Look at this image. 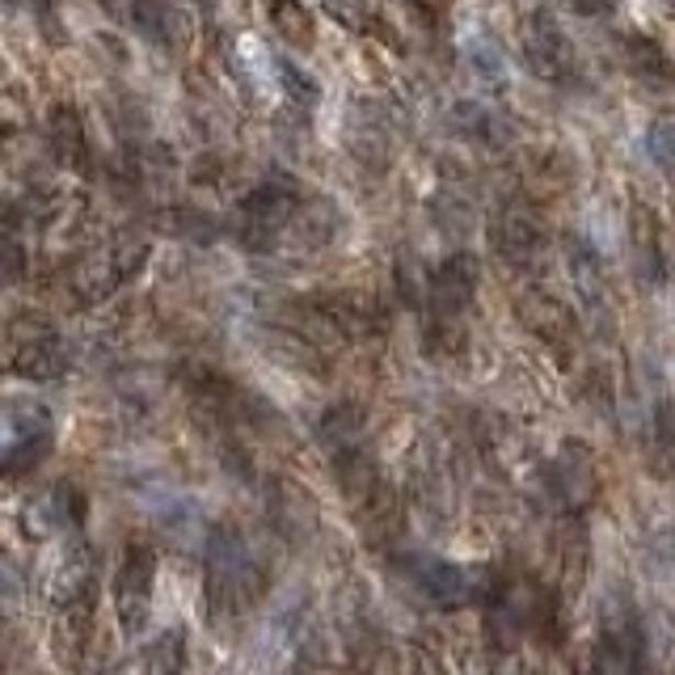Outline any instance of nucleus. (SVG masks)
I'll list each match as a JSON object with an SVG mask.
<instances>
[{
  "label": "nucleus",
  "instance_id": "obj_2",
  "mask_svg": "<svg viewBox=\"0 0 675 675\" xmlns=\"http://www.w3.org/2000/svg\"><path fill=\"white\" fill-rule=\"evenodd\" d=\"M414 578H418V587L431 595L435 604H443V608H457L469 599V574L452 562H439V558H414Z\"/></svg>",
  "mask_w": 675,
  "mask_h": 675
},
{
  "label": "nucleus",
  "instance_id": "obj_4",
  "mask_svg": "<svg viewBox=\"0 0 675 675\" xmlns=\"http://www.w3.org/2000/svg\"><path fill=\"white\" fill-rule=\"evenodd\" d=\"M646 148H650V157H654L659 165L675 169V123H654V127H650Z\"/></svg>",
  "mask_w": 675,
  "mask_h": 675
},
{
  "label": "nucleus",
  "instance_id": "obj_3",
  "mask_svg": "<svg viewBox=\"0 0 675 675\" xmlns=\"http://www.w3.org/2000/svg\"><path fill=\"white\" fill-rule=\"evenodd\" d=\"M625 55H629V64H633V72H642V77H659V81H672L675 77V68H672V59L659 52L650 38H629L625 43Z\"/></svg>",
  "mask_w": 675,
  "mask_h": 675
},
{
  "label": "nucleus",
  "instance_id": "obj_6",
  "mask_svg": "<svg viewBox=\"0 0 675 675\" xmlns=\"http://www.w3.org/2000/svg\"><path fill=\"white\" fill-rule=\"evenodd\" d=\"M667 4H672V9H675V0H667Z\"/></svg>",
  "mask_w": 675,
  "mask_h": 675
},
{
  "label": "nucleus",
  "instance_id": "obj_5",
  "mask_svg": "<svg viewBox=\"0 0 675 675\" xmlns=\"http://www.w3.org/2000/svg\"><path fill=\"white\" fill-rule=\"evenodd\" d=\"M672 443H675V414H672Z\"/></svg>",
  "mask_w": 675,
  "mask_h": 675
},
{
  "label": "nucleus",
  "instance_id": "obj_1",
  "mask_svg": "<svg viewBox=\"0 0 675 675\" xmlns=\"http://www.w3.org/2000/svg\"><path fill=\"white\" fill-rule=\"evenodd\" d=\"M524 52H528V64L537 68L540 77H549V81H562L574 68L570 43L562 38V30H558V22L549 13H532L528 34H524Z\"/></svg>",
  "mask_w": 675,
  "mask_h": 675
}]
</instances>
